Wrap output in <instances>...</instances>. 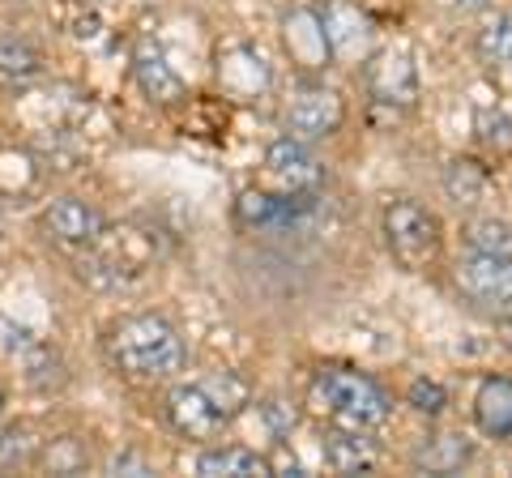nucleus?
Segmentation results:
<instances>
[{"instance_id": "obj_32", "label": "nucleus", "mask_w": 512, "mask_h": 478, "mask_svg": "<svg viewBox=\"0 0 512 478\" xmlns=\"http://www.w3.org/2000/svg\"><path fill=\"white\" fill-rule=\"evenodd\" d=\"M495 333H500V342H504V350H512V316H504L500 325H495Z\"/></svg>"}, {"instance_id": "obj_10", "label": "nucleus", "mask_w": 512, "mask_h": 478, "mask_svg": "<svg viewBox=\"0 0 512 478\" xmlns=\"http://www.w3.org/2000/svg\"><path fill=\"white\" fill-rule=\"evenodd\" d=\"M167 423L180 432L184 440H214L222 427L231 423V414L222 410L210 393L197 385H175L167 393Z\"/></svg>"}, {"instance_id": "obj_24", "label": "nucleus", "mask_w": 512, "mask_h": 478, "mask_svg": "<svg viewBox=\"0 0 512 478\" xmlns=\"http://www.w3.org/2000/svg\"><path fill=\"white\" fill-rule=\"evenodd\" d=\"M35 466L52 470V474H86L90 466V449L77 436H60V440H43Z\"/></svg>"}, {"instance_id": "obj_20", "label": "nucleus", "mask_w": 512, "mask_h": 478, "mask_svg": "<svg viewBox=\"0 0 512 478\" xmlns=\"http://www.w3.org/2000/svg\"><path fill=\"white\" fill-rule=\"evenodd\" d=\"M22 376H26V385L39 389V393H52V389H60L64 380H69V376H64V359L47 342H26V350H22Z\"/></svg>"}, {"instance_id": "obj_6", "label": "nucleus", "mask_w": 512, "mask_h": 478, "mask_svg": "<svg viewBox=\"0 0 512 478\" xmlns=\"http://www.w3.org/2000/svg\"><path fill=\"white\" fill-rule=\"evenodd\" d=\"M457 291L478 308L508 312L512 308V257H495V252H466L453 265Z\"/></svg>"}, {"instance_id": "obj_13", "label": "nucleus", "mask_w": 512, "mask_h": 478, "mask_svg": "<svg viewBox=\"0 0 512 478\" xmlns=\"http://www.w3.org/2000/svg\"><path fill=\"white\" fill-rule=\"evenodd\" d=\"M282 39H286V52H291L295 65L303 69H325L329 65V39H325V26H320V13L316 9H295L286 13L282 22Z\"/></svg>"}, {"instance_id": "obj_33", "label": "nucleus", "mask_w": 512, "mask_h": 478, "mask_svg": "<svg viewBox=\"0 0 512 478\" xmlns=\"http://www.w3.org/2000/svg\"><path fill=\"white\" fill-rule=\"evenodd\" d=\"M0 235H5V218H0Z\"/></svg>"}, {"instance_id": "obj_28", "label": "nucleus", "mask_w": 512, "mask_h": 478, "mask_svg": "<svg viewBox=\"0 0 512 478\" xmlns=\"http://www.w3.org/2000/svg\"><path fill=\"white\" fill-rule=\"evenodd\" d=\"M474 129L487 146H512V116L504 107H483L474 116Z\"/></svg>"}, {"instance_id": "obj_21", "label": "nucleus", "mask_w": 512, "mask_h": 478, "mask_svg": "<svg viewBox=\"0 0 512 478\" xmlns=\"http://www.w3.org/2000/svg\"><path fill=\"white\" fill-rule=\"evenodd\" d=\"M43 440L30 423H5L0 427V470H26L39 461Z\"/></svg>"}, {"instance_id": "obj_16", "label": "nucleus", "mask_w": 512, "mask_h": 478, "mask_svg": "<svg viewBox=\"0 0 512 478\" xmlns=\"http://www.w3.org/2000/svg\"><path fill=\"white\" fill-rule=\"evenodd\" d=\"M380 461V444L372 440V432H359V427H329L325 436V466L338 474H367L376 470Z\"/></svg>"}, {"instance_id": "obj_23", "label": "nucleus", "mask_w": 512, "mask_h": 478, "mask_svg": "<svg viewBox=\"0 0 512 478\" xmlns=\"http://www.w3.org/2000/svg\"><path fill=\"white\" fill-rule=\"evenodd\" d=\"M444 193L453 205H478L487 193V171L470 158H457V163L444 167Z\"/></svg>"}, {"instance_id": "obj_5", "label": "nucleus", "mask_w": 512, "mask_h": 478, "mask_svg": "<svg viewBox=\"0 0 512 478\" xmlns=\"http://www.w3.org/2000/svg\"><path fill=\"white\" fill-rule=\"evenodd\" d=\"M320 193L316 197H286V193H269V188H244L235 201V218L239 227L261 231V235H303L316 227L320 218Z\"/></svg>"}, {"instance_id": "obj_8", "label": "nucleus", "mask_w": 512, "mask_h": 478, "mask_svg": "<svg viewBox=\"0 0 512 478\" xmlns=\"http://www.w3.org/2000/svg\"><path fill=\"white\" fill-rule=\"evenodd\" d=\"M346 103L325 86H299L286 103V137L295 141H325L342 129Z\"/></svg>"}, {"instance_id": "obj_11", "label": "nucleus", "mask_w": 512, "mask_h": 478, "mask_svg": "<svg viewBox=\"0 0 512 478\" xmlns=\"http://www.w3.org/2000/svg\"><path fill=\"white\" fill-rule=\"evenodd\" d=\"M320 26H325V39H329V56L338 60H363L376 43L372 18L359 5H350V0H329L320 9Z\"/></svg>"}, {"instance_id": "obj_1", "label": "nucleus", "mask_w": 512, "mask_h": 478, "mask_svg": "<svg viewBox=\"0 0 512 478\" xmlns=\"http://www.w3.org/2000/svg\"><path fill=\"white\" fill-rule=\"evenodd\" d=\"M107 363L128 380H141V385H163L184 372V338L175 333V325L158 312H137L124 316L107 329L103 338Z\"/></svg>"}, {"instance_id": "obj_12", "label": "nucleus", "mask_w": 512, "mask_h": 478, "mask_svg": "<svg viewBox=\"0 0 512 478\" xmlns=\"http://www.w3.org/2000/svg\"><path fill=\"white\" fill-rule=\"evenodd\" d=\"M367 90L384 107H414L419 103V69L410 52H380L367 65Z\"/></svg>"}, {"instance_id": "obj_30", "label": "nucleus", "mask_w": 512, "mask_h": 478, "mask_svg": "<svg viewBox=\"0 0 512 478\" xmlns=\"http://www.w3.org/2000/svg\"><path fill=\"white\" fill-rule=\"evenodd\" d=\"M261 414H265L269 432H274L278 440L291 436V427H295V410L286 406V402H278V397H274V402H265V406H261Z\"/></svg>"}, {"instance_id": "obj_7", "label": "nucleus", "mask_w": 512, "mask_h": 478, "mask_svg": "<svg viewBox=\"0 0 512 478\" xmlns=\"http://www.w3.org/2000/svg\"><path fill=\"white\" fill-rule=\"evenodd\" d=\"M265 180L274 184V193L286 197H316L325 188V167L320 158L308 150V141L295 137H278L265 150Z\"/></svg>"}, {"instance_id": "obj_19", "label": "nucleus", "mask_w": 512, "mask_h": 478, "mask_svg": "<svg viewBox=\"0 0 512 478\" xmlns=\"http://www.w3.org/2000/svg\"><path fill=\"white\" fill-rule=\"evenodd\" d=\"M470 457H474V444L466 436H427L410 453V466L419 474H457L470 466Z\"/></svg>"}, {"instance_id": "obj_29", "label": "nucleus", "mask_w": 512, "mask_h": 478, "mask_svg": "<svg viewBox=\"0 0 512 478\" xmlns=\"http://www.w3.org/2000/svg\"><path fill=\"white\" fill-rule=\"evenodd\" d=\"M410 406L419 414H427V419H436V414H444V406H448V393H444L440 380H414L410 385Z\"/></svg>"}, {"instance_id": "obj_22", "label": "nucleus", "mask_w": 512, "mask_h": 478, "mask_svg": "<svg viewBox=\"0 0 512 478\" xmlns=\"http://www.w3.org/2000/svg\"><path fill=\"white\" fill-rule=\"evenodd\" d=\"M43 73V52L22 35H0V77L9 82H30Z\"/></svg>"}, {"instance_id": "obj_15", "label": "nucleus", "mask_w": 512, "mask_h": 478, "mask_svg": "<svg viewBox=\"0 0 512 478\" xmlns=\"http://www.w3.org/2000/svg\"><path fill=\"white\" fill-rule=\"evenodd\" d=\"M133 77H137V86H141V94H146L150 103L171 107V103H180L184 94H188L184 77L167 65V56L158 52L154 43H141V47H137V56H133Z\"/></svg>"}, {"instance_id": "obj_17", "label": "nucleus", "mask_w": 512, "mask_h": 478, "mask_svg": "<svg viewBox=\"0 0 512 478\" xmlns=\"http://www.w3.org/2000/svg\"><path fill=\"white\" fill-rule=\"evenodd\" d=\"M474 423L478 432L491 440L512 436V380L508 376H487L474 393Z\"/></svg>"}, {"instance_id": "obj_31", "label": "nucleus", "mask_w": 512, "mask_h": 478, "mask_svg": "<svg viewBox=\"0 0 512 478\" xmlns=\"http://www.w3.org/2000/svg\"><path fill=\"white\" fill-rule=\"evenodd\" d=\"M111 474H154L150 470V461L141 457V453H133V449H124V453H116L111 457V466H107Z\"/></svg>"}, {"instance_id": "obj_4", "label": "nucleus", "mask_w": 512, "mask_h": 478, "mask_svg": "<svg viewBox=\"0 0 512 478\" xmlns=\"http://www.w3.org/2000/svg\"><path fill=\"white\" fill-rule=\"evenodd\" d=\"M384 227V244H389L393 261L402 269H427L431 261L440 257V218L419 201H393L380 218Z\"/></svg>"}, {"instance_id": "obj_9", "label": "nucleus", "mask_w": 512, "mask_h": 478, "mask_svg": "<svg viewBox=\"0 0 512 478\" xmlns=\"http://www.w3.org/2000/svg\"><path fill=\"white\" fill-rule=\"evenodd\" d=\"M39 227H43V235L52 239V244L82 252V248H90L94 239L103 235L107 218H103L99 205H90L86 197H56L39 214Z\"/></svg>"}, {"instance_id": "obj_18", "label": "nucleus", "mask_w": 512, "mask_h": 478, "mask_svg": "<svg viewBox=\"0 0 512 478\" xmlns=\"http://www.w3.org/2000/svg\"><path fill=\"white\" fill-rule=\"evenodd\" d=\"M197 474L205 478H265L274 474L265 453L244 449V444H218V449H205L197 457Z\"/></svg>"}, {"instance_id": "obj_2", "label": "nucleus", "mask_w": 512, "mask_h": 478, "mask_svg": "<svg viewBox=\"0 0 512 478\" xmlns=\"http://www.w3.org/2000/svg\"><path fill=\"white\" fill-rule=\"evenodd\" d=\"M308 410L329 427H359V432H376L389 423L393 397L384 393L372 376L350 372V368H329L316 372L308 385Z\"/></svg>"}, {"instance_id": "obj_14", "label": "nucleus", "mask_w": 512, "mask_h": 478, "mask_svg": "<svg viewBox=\"0 0 512 478\" xmlns=\"http://www.w3.org/2000/svg\"><path fill=\"white\" fill-rule=\"evenodd\" d=\"M218 82L231 99L248 103L256 94H265L274 77H269L265 56H256L252 47H231V52H222V60H218Z\"/></svg>"}, {"instance_id": "obj_26", "label": "nucleus", "mask_w": 512, "mask_h": 478, "mask_svg": "<svg viewBox=\"0 0 512 478\" xmlns=\"http://www.w3.org/2000/svg\"><path fill=\"white\" fill-rule=\"evenodd\" d=\"M466 239H470V248H474V252H495V257H512V227H508V222H500V218H478V222H470Z\"/></svg>"}, {"instance_id": "obj_3", "label": "nucleus", "mask_w": 512, "mask_h": 478, "mask_svg": "<svg viewBox=\"0 0 512 478\" xmlns=\"http://www.w3.org/2000/svg\"><path fill=\"white\" fill-rule=\"evenodd\" d=\"M154 261V239L141 235L133 227L111 231L103 227V235L94 239L90 248H82V261H77V278L90 282L94 291H124L128 282H137Z\"/></svg>"}, {"instance_id": "obj_25", "label": "nucleus", "mask_w": 512, "mask_h": 478, "mask_svg": "<svg viewBox=\"0 0 512 478\" xmlns=\"http://www.w3.org/2000/svg\"><path fill=\"white\" fill-rule=\"evenodd\" d=\"M478 56L491 69H512V13H500L478 30Z\"/></svg>"}, {"instance_id": "obj_27", "label": "nucleus", "mask_w": 512, "mask_h": 478, "mask_svg": "<svg viewBox=\"0 0 512 478\" xmlns=\"http://www.w3.org/2000/svg\"><path fill=\"white\" fill-rule=\"evenodd\" d=\"M201 389L210 393L214 402L231 414V419L248 406V385H244V380H239L235 372H214V376H205V380H201Z\"/></svg>"}]
</instances>
